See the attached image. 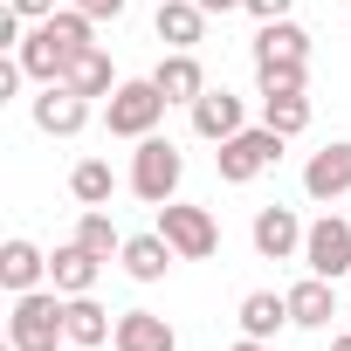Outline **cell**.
Wrapping results in <instances>:
<instances>
[{
	"instance_id": "4fadbf2b",
	"label": "cell",
	"mask_w": 351,
	"mask_h": 351,
	"mask_svg": "<svg viewBox=\"0 0 351 351\" xmlns=\"http://www.w3.org/2000/svg\"><path fill=\"white\" fill-rule=\"evenodd\" d=\"M97 269H104V255H90L83 241H62V248L49 255V282H56L62 296H90V289H97Z\"/></svg>"
},
{
	"instance_id": "d6986e66",
	"label": "cell",
	"mask_w": 351,
	"mask_h": 351,
	"mask_svg": "<svg viewBox=\"0 0 351 351\" xmlns=\"http://www.w3.org/2000/svg\"><path fill=\"white\" fill-rule=\"evenodd\" d=\"M262 62H310V35L296 28V21H262V35H255V69Z\"/></svg>"
},
{
	"instance_id": "9c48e42d",
	"label": "cell",
	"mask_w": 351,
	"mask_h": 351,
	"mask_svg": "<svg viewBox=\"0 0 351 351\" xmlns=\"http://www.w3.org/2000/svg\"><path fill=\"white\" fill-rule=\"evenodd\" d=\"M303 193H310V200H344V193H351V138L310 152V165H303Z\"/></svg>"
},
{
	"instance_id": "d4e9b609",
	"label": "cell",
	"mask_w": 351,
	"mask_h": 351,
	"mask_svg": "<svg viewBox=\"0 0 351 351\" xmlns=\"http://www.w3.org/2000/svg\"><path fill=\"white\" fill-rule=\"evenodd\" d=\"M76 241H83L90 255H104V262H110V255H124V234L110 228V214H104V207H83V221H76Z\"/></svg>"
},
{
	"instance_id": "5bb4252c",
	"label": "cell",
	"mask_w": 351,
	"mask_h": 351,
	"mask_svg": "<svg viewBox=\"0 0 351 351\" xmlns=\"http://www.w3.org/2000/svg\"><path fill=\"white\" fill-rule=\"evenodd\" d=\"M282 296H289V324H303V330H330V317H337V282L303 276V282L282 289Z\"/></svg>"
},
{
	"instance_id": "7a4b0ae2",
	"label": "cell",
	"mask_w": 351,
	"mask_h": 351,
	"mask_svg": "<svg viewBox=\"0 0 351 351\" xmlns=\"http://www.w3.org/2000/svg\"><path fill=\"white\" fill-rule=\"evenodd\" d=\"M69 337V296L49 282V289H21L14 296V317H8V351H56Z\"/></svg>"
},
{
	"instance_id": "603a6c76",
	"label": "cell",
	"mask_w": 351,
	"mask_h": 351,
	"mask_svg": "<svg viewBox=\"0 0 351 351\" xmlns=\"http://www.w3.org/2000/svg\"><path fill=\"white\" fill-rule=\"evenodd\" d=\"M69 193H76L83 207H110V193H117V172H110L104 158H83V165L69 172Z\"/></svg>"
},
{
	"instance_id": "ba28073f",
	"label": "cell",
	"mask_w": 351,
	"mask_h": 351,
	"mask_svg": "<svg viewBox=\"0 0 351 351\" xmlns=\"http://www.w3.org/2000/svg\"><path fill=\"white\" fill-rule=\"evenodd\" d=\"M90 124V97H76L69 83H42V97H35V131H49V138H76Z\"/></svg>"
},
{
	"instance_id": "cb8c5ba5",
	"label": "cell",
	"mask_w": 351,
	"mask_h": 351,
	"mask_svg": "<svg viewBox=\"0 0 351 351\" xmlns=\"http://www.w3.org/2000/svg\"><path fill=\"white\" fill-rule=\"evenodd\" d=\"M262 124L282 131V138L310 131V97H303V90H296V97H262Z\"/></svg>"
},
{
	"instance_id": "52a82bcc",
	"label": "cell",
	"mask_w": 351,
	"mask_h": 351,
	"mask_svg": "<svg viewBox=\"0 0 351 351\" xmlns=\"http://www.w3.org/2000/svg\"><path fill=\"white\" fill-rule=\"evenodd\" d=\"M303 269L324 276V282L351 276V221H344V214H324V221L303 228Z\"/></svg>"
},
{
	"instance_id": "e0dca14e",
	"label": "cell",
	"mask_w": 351,
	"mask_h": 351,
	"mask_svg": "<svg viewBox=\"0 0 351 351\" xmlns=\"http://www.w3.org/2000/svg\"><path fill=\"white\" fill-rule=\"evenodd\" d=\"M193 131H200L207 145H221V138L248 131V124H241V97H228V90H214V83H207V97L193 104Z\"/></svg>"
},
{
	"instance_id": "30bf717a",
	"label": "cell",
	"mask_w": 351,
	"mask_h": 351,
	"mask_svg": "<svg viewBox=\"0 0 351 351\" xmlns=\"http://www.w3.org/2000/svg\"><path fill=\"white\" fill-rule=\"evenodd\" d=\"M248 234H255V255H262V262H289V255H303V221H296L289 207H262Z\"/></svg>"
},
{
	"instance_id": "7c38bea8",
	"label": "cell",
	"mask_w": 351,
	"mask_h": 351,
	"mask_svg": "<svg viewBox=\"0 0 351 351\" xmlns=\"http://www.w3.org/2000/svg\"><path fill=\"white\" fill-rule=\"evenodd\" d=\"M110 344L117 351H180V337H172V324L158 310H124L117 330H110Z\"/></svg>"
},
{
	"instance_id": "ac0fdd59",
	"label": "cell",
	"mask_w": 351,
	"mask_h": 351,
	"mask_svg": "<svg viewBox=\"0 0 351 351\" xmlns=\"http://www.w3.org/2000/svg\"><path fill=\"white\" fill-rule=\"evenodd\" d=\"M42 276H49V255H42L35 241H21V234H14L8 248H0V282H8L14 296H21V289H42Z\"/></svg>"
},
{
	"instance_id": "44dd1931",
	"label": "cell",
	"mask_w": 351,
	"mask_h": 351,
	"mask_svg": "<svg viewBox=\"0 0 351 351\" xmlns=\"http://www.w3.org/2000/svg\"><path fill=\"white\" fill-rule=\"evenodd\" d=\"M62 83H69L76 97H110V90H117V76H110V56H104V49H83V56L69 62V76H62Z\"/></svg>"
},
{
	"instance_id": "2e32d148",
	"label": "cell",
	"mask_w": 351,
	"mask_h": 351,
	"mask_svg": "<svg viewBox=\"0 0 351 351\" xmlns=\"http://www.w3.org/2000/svg\"><path fill=\"white\" fill-rule=\"evenodd\" d=\"M152 28H158V42H165V49H193V42H200V28H207V8H200V0H158Z\"/></svg>"
},
{
	"instance_id": "3957f363",
	"label": "cell",
	"mask_w": 351,
	"mask_h": 351,
	"mask_svg": "<svg viewBox=\"0 0 351 351\" xmlns=\"http://www.w3.org/2000/svg\"><path fill=\"white\" fill-rule=\"evenodd\" d=\"M180 180H186V158H180V145L172 138H138V152H131V193L145 200V207H165V200H180Z\"/></svg>"
},
{
	"instance_id": "f546056e",
	"label": "cell",
	"mask_w": 351,
	"mask_h": 351,
	"mask_svg": "<svg viewBox=\"0 0 351 351\" xmlns=\"http://www.w3.org/2000/svg\"><path fill=\"white\" fill-rule=\"evenodd\" d=\"M207 14H234V8H248V0H200Z\"/></svg>"
},
{
	"instance_id": "8fae6325",
	"label": "cell",
	"mask_w": 351,
	"mask_h": 351,
	"mask_svg": "<svg viewBox=\"0 0 351 351\" xmlns=\"http://www.w3.org/2000/svg\"><path fill=\"white\" fill-rule=\"evenodd\" d=\"M152 83L165 90V104H200L207 97V69L193 62V49H172V56H158V69H152Z\"/></svg>"
},
{
	"instance_id": "ffe728a7",
	"label": "cell",
	"mask_w": 351,
	"mask_h": 351,
	"mask_svg": "<svg viewBox=\"0 0 351 351\" xmlns=\"http://www.w3.org/2000/svg\"><path fill=\"white\" fill-rule=\"evenodd\" d=\"M282 324H289V296H276V289H248L241 296V337H262L269 344Z\"/></svg>"
},
{
	"instance_id": "7402d4cb",
	"label": "cell",
	"mask_w": 351,
	"mask_h": 351,
	"mask_svg": "<svg viewBox=\"0 0 351 351\" xmlns=\"http://www.w3.org/2000/svg\"><path fill=\"white\" fill-rule=\"evenodd\" d=\"M110 330H117V324H110V310H104V303L69 296V344H83V351H90V344H110Z\"/></svg>"
},
{
	"instance_id": "277c9868",
	"label": "cell",
	"mask_w": 351,
	"mask_h": 351,
	"mask_svg": "<svg viewBox=\"0 0 351 351\" xmlns=\"http://www.w3.org/2000/svg\"><path fill=\"white\" fill-rule=\"evenodd\" d=\"M165 110H172V104H165V90H158L152 76H138V83H117V90H110V104H104V131L138 145V138H152V131H158V117H165Z\"/></svg>"
},
{
	"instance_id": "484cf974",
	"label": "cell",
	"mask_w": 351,
	"mask_h": 351,
	"mask_svg": "<svg viewBox=\"0 0 351 351\" xmlns=\"http://www.w3.org/2000/svg\"><path fill=\"white\" fill-rule=\"evenodd\" d=\"M255 83H262V97H296V90H310V62H262Z\"/></svg>"
},
{
	"instance_id": "5b68a950",
	"label": "cell",
	"mask_w": 351,
	"mask_h": 351,
	"mask_svg": "<svg viewBox=\"0 0 351 351\" xmlns=\"http://www.w3.org/2000/svg\"><path fill=\"white\" fill-rule=\"evenodd\" d=\"M282 158V131H269V124H255V131H234V138H221V152H214V165H221V180L228 186H248V180H262V172Z\"/></svg>"
},
{
	"instance_id": "f1b7e54d",
	"label": "cell",
	"mask_w": 351,
	"mask_h": 351,
	"mask_svg": "<svg viewBox=\"0 0 351 351\" xmlns=\"http://www.w3.org/2000/svg\"><path fill=\"white\" fill-rule=\"evenodd\" d=\"M8 8H14L21 21H49V14H56V0H8Z\"/></svg>"
},
{
	"instance_id": "6da1fadb",
	"label": "cell",
	"mask_w": 351,
	"mask_h": 351,
	"mask_svg": "<svg viewBox=\"0 0 351 351\" xmlns=\"http://www.w3.org/2000/svg\"><path fill=\"white\" fill-rule=\"evenodd\" d=\"M83 49H97V42H90V14H83V8H56L49 21H35V28L21 35L14 56H21V69H28L35 83H62Z\"/></svg>"
},
{
	"instance_id": "4dcf8cb0",
	"label": "cell",
	"mask_w": 351,
	"mask_h": 351,
	"mask_svg": "<svg viewBox=\"0 0 351 351\" xmlns=\"http://www.w3.org/2000/svg\"><path fill=\"white\" fill-rule=\"evenodd\" d=\"M228 351H269V344H262V337H241V344H228Z\"/></svg>"
},
{
	"instance_id": "4316f807",
	"label": "cell",
	"mask_w": 351,
	"mask_h": 351,
	"mask_svg": "<svg viewBox=\"0 0 351 351\" xmlns=\"http://www.w3.org/2000/svg\"><path fill=\"white\" fill-rule=\"evenodd\" d=\"M69 8H83L90 21H117V14H124V0H69Z\"/></svg>"
},
{
	"instance_id": "83f0119b",
	"label": "cell",
	"mask_w": 351,
	"mask_h": 351,
	"mask_svg": "<svg viewBox=\"0 0 351 351\" xmlns=\"http://www.w3.org/2000/svg\"><path fill=\"white\" fill-rule=\"evenodd\" d=\"M289 8H296V0H248L255 21H289Z\"/></svg>"
},
{
	"instance_id": "9a60e30c",
	"label": "cell",
	"mask_w": 351,
	"mask_h": 351,
	"mask_svg": "<svg viewBox=\"0 0 351 351\" xmlns=\"http://www.w3.org/2000/svg\"><path fill=\"white\" fill-rule=\"evenodd\" d=\"M117 262H124V276H131V282H165V269L180 262V255H172V241L152 228V234H131Z\"/></svg>"
},
{
	"instance_id": "1f68e13d",
	"label": "cell",
	"mask_w": 351,
	"mask_h": 351,
	"mask_svg": "<svg viewBox=\"0 0 351 351\" xmlns=\"http://www.w3.org/2000/svg\"><path fill=\"white\" fill-rule=\"evenodd\" d=\"M330 351H351V330H344V337H330Z\"/></svg>"
},
{
	"instance_id": "8992f818",
	"label": "cell",
	"mask_w": 351,
	"mask_h": 351,
	"mask_svg": "<svg viewBox=\"0 0 351 351\" xmlns=\"http://www.w3.org/2000/svg\"><path fill=\"white\" fill-rule=\"evenodd\" d=\"M158 234L172 241V255H180V262H207V255L221 248L214 214H207V207H186V200H165V207H158Z\"/></svg>"
}]
</instances>
